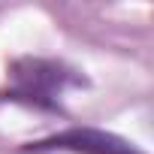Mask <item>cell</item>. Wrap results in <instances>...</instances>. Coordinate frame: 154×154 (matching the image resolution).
<instances>
[{
	"instance_id": "1",
	"label": "cell",
	"mask_w": 154,
	"mask_h": 154,
	"mask_svg": "<svg viewBox=\"0 0 154 154\" xmlns=\"http://www.w3.org/2000/svg\"><path fill=\"white\" fill-rule=\"evenodd\" d=\"M33 151H72V154H142L130 142L88 127H72L66 133H54L33 145Z\"/></svg>"
}]
</instances>
